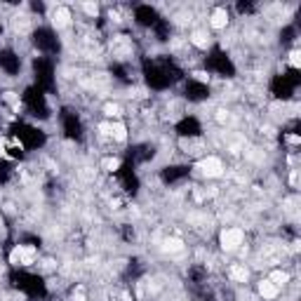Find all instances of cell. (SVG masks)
Instances as JSON below:
<instances>
[{"label":"cell","instance_id":"15","mask_svg":"<svg viewBox=\"0 0 301 301\" xmlns=\"http://www.w3.org/2000/svg\"><path fill=\"white\" fill-rule=\"evenodd\" d=\"M193 78H196L198 83H205V85H207L209 80H212V78H209L207 71H193Z\"/></svg>","mask_w":301,"mask_h":301},{"label":"cell","instance_id":"14","mask_svg":"<svg viewBox=\"0 0 301 301\" xmlns=\"http://www.w3.org/2000/svg\"><path fill=\"white\" fill-rule=\"evenodd\" d=\"M80 10H83L87 17H92V19L99 14V5H97V3H83V5H80Z\"/></svg>","mask_w":301,"mask_h":301},{"label":"cell","instance_id":"7","mask_svg":"<svg viewBox=\"0 0 301 301\" xmlns=\"http://www.w3.org/2000/svg\"><path fill=\"white\" fill-rule=\"evenodd\" d=\"M226 26H228L226 7H214L212 14H209V29H212V31H224Z\"/></svg>","mask_w":301,"mask_h":301},{"label":"cell","instance_id":"10","mask_svg":"<svg viewBox=\"0 0 301 301\" xmlns=\"http://www.w3.org/2000/svg\"><path fill=\"white\" fill-rule=\"evenodd\" d=\"M268 280L276 285V287L283 289V287H287V285L292 283V276H289L287 270H283V268H273V270L268 273Z\"/></svg>","mask_w":301,"mask_h":301},{"label":"cell","instance_id":"4","mask_svg":"<svg viewBox=\"0 0 301 301\" xmlns=\"http://www.w3.org/2000/svg\"><path fill=\"white\" fill-rule=\"evenodd\" d=\"M226 276L231 283H238V285H245L250 283V276H252V270H250V266L242 264V261H238V264H231L226 268Z\"/></svg>","mask_w":301,"mask_h":301},{"label":"cell","instance_id":"2","mask_svg":"<svg viewBox=\"0 0 301 301\" xmlns=\"http://www.w3.org/2000/svg\"><path fill=\"white\" fill-rule=\"evenodd\" d=\"M38 261V247L29 245V242H21V245H14L12 252H10V264L12 266H21V268H29Z\"/></svg>","mask_w":301,"mask_h":301},{"label":"cell","instance_id":"17","mask_svg":"<svg viewBox=\"0 0 301 301\" xmlns=\"http://www.w3.org/2000/svg\"><path fill=\"white\" fill-rule=\"evenodd\" d=\"M299 64H301L299 49H292V52H289V66H292V68H299Z\"/></svg>","mask_w":301,"mask_h":301},{"label":"cell","instance_id":"19","mask_svg":"<svg viewBox=\"0 0 301 301\" xmlns=\"http://www.w3.org/2000/svg\"><path fill=\"white\" fill-rule=\"evenodd\" d=\"M287 142H289V144H299V136H296V134H289V136H287Z\"/></svg>","mask_w":301,"mask_h":301},{"label":"cell","instance_id":"11","mask_svg":"<svg viewBox=\"0 0 301 301\" xmlns=\"http://www.w3.org/2000/svg\"><path fill=\"white\" fill-rule=\"evenodd\" d=\"M111 139L116 144H125L127 142V125L123 120H113L111 123Z\"/></svg>","mask_w":301,"mask_h":301},{"label":"cell","instance_id":"12","mask_svg":"<svg viewBox=\"0 0 301 301\" xmlns=\"http://www.w3.org/2000/svg\"><path fill=\"white\" fill-rule=\"evenodd\" d=\"M120 165H123V160L118 158V155H106V158H101V162H99V167H101L106 174L118 172V170H120Z\"/></svg>","mask_w":301,"mask_h":301},{"label":"cell","instance_id":"8","mask_svg":"<svg viewBox=\"0 0 301 301\" xmlns=\"http://www.w3.org/2000/svg\"><path fill=\"white\" fill-rule=\"evenodd\" d=\"M188 43L193 45V47H198V49H207L209 43H212V38H209L207 29H196V31H190Z\"/></svg>","mask_w":301,"mask_h":301},{"label":"cell","instance_id":"5","mask_svg":"<svg viewBox=\"0 0 301 301\" xmlns=\"http://www.w3.org/2000/svg\"><path fill=\"white\" fill-rule=\"evenodd\" d=\"M52 26H54L57 31H64V29H68L71 26V21H73V14H71V10H68L66 5H57L54 10H52Z\"/></svg>","mask_w":301,"mask_h":301},{"label":"cell","instance_id":"6","mask_svg":"<svg viewBox=\"0 0 301 301\" xmlns=\"http://www.w3.org/2000/svg\"><path fill=\"white\" fill-rule=\"evenodd\" d=\"M280 292H283V289L276 287L268 278H261L257 283V294H259V299H264V301H276L278 296H280Z\"/></svg>","mask_w":301,"mask_h":301},{"label":"cell","instance_id":"18","mask_svg":"<svg viewBox=\"0 0 301 301\" xmlns=\"http://www.w3.org/2000/svg\"><path fill=\"white\" fill-rule=\"evenodd\" d=\"M71 301H87V294L83 287H75V292L71 294Z\"/></svg>","mask_w":301,"mask_h":301},{"label":"cell","instance_id":"1","mask_svg":"<svg viewBox=\"0 0 301 301\" xmlns=\"http://www.w3.org/2000/svg\"><path fill=\"white\" fill-rule=\"evenodd\" d=\"M242 245H245V231H242V228L240 226L222 228V233H219V247H222V252L233 254V252H238Z\"/></svg>","mask_w":301,"mask_h":301},{"label":"cell","instance_id":"9","mask_svg":"<svg viewBox=\"0 0 301 301\" xmlns=\"http://www.w3.org/2000/svg\"><path fill=\"white\" fill-rule=\"evenodd\" d=\"M160 250H162L165 254H181L186 250V245H184V240H181V238H177V235H170V238L162 240Z\"/></svg>","mask_w":301,"mask_h":301},{"label":"cell","instance_id":"3","mask_svg":"<svg viewBox=\"0 0 301 301\" xmlns=\"http://www.w3.org/2000/svg\"><path fill=\"white\" fill-rule=\"evenodd\" d=\"M198 172L207 179H219L224 174V160L216 158V155H205V158L198 160Z\"/></svg>","mask_w":301,"mask_h":301},{"label":"cell","instance_id":"13","mask_svg":"<svg viewBox=\"0 0 301 301\" xmlns=\"http://www.w3.org/2000/svg\"><path fill=\"white\" fill-rule=\"evenodd\" d=\"M104 116L108 118V120H120L123 118V106L118 104V101H108V104H104Z\"/></svg>","mask_w":301,"mask_h":301},{"label":"cell","instance_id":"16","mask_svg":"<svg viewBox=\"0 0 301 301\" xmlns=\"http://www.w3.org/2000/svg\"><path fill=\"white\" fill-rule=\"evenodd\" d=\"M214 118H216V123H219V125H224L228 118H231V116H228V108H216V116Z\"/></svg>","mask_w":301,"mask_h":301}]
</instances>
